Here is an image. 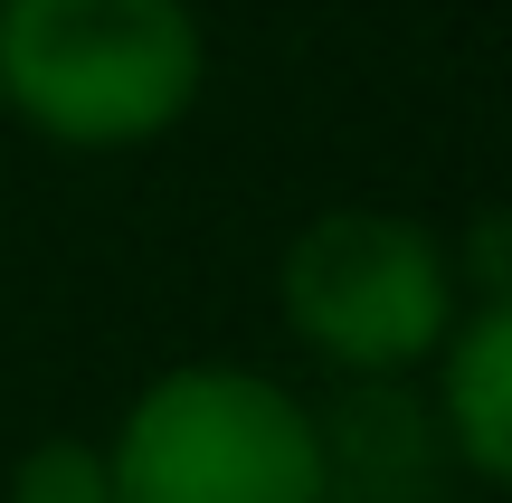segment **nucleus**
Here are the masks:
<instances>
[{
  "instance_id": "obj_1",
  "label": "nucleus",
  "mask_w": 512,
  "mask_h": 503,
  "mask_svg": "<svg viewBox=\"0 0 512 503\" xmlns=\"http://www.w3.org/2000/svg\"><path fill=\"white\" fill-rule=\"evenodd\" d=\"M209 76L190 0H0V105L57 152L162 143Z\"/></svg>"
},
{
  "instance_id": "obj_2",
  "label": "nucleus",
  "mask_w": 512,
  "mask_h": 503,
  "mask_svg": "<svg viewBox=\"0 0 512 503\" xmlns=\"http://www.w3.org/2000/svg\"><path fill=\"white\" fill-rule=\"evenodd\" d=\"M275 304L332 380H418L456 333V257L408 209H323L275 266Z\"/></svg>"
},
{
  "instance_id": "obj_3",
  "label": "nucleus",
  "mask_w": 512,
  "mask_h": 503,
  "mask_svg": "<svg viewBox=\"0 0 512 503\" xmlns=\"http://www.w3.org/2000/svg\"><path fill=\"white\" fill-rule=\"evenodd\" d=\"M114 503H323L313 409L247 361H181L105 447Z\"/></svg>"
},
{
  "instance_id": "obj_4",
  "label": "nucleus",
  "mask_w": 512,
  "mask_h": 503,
  "mask_svg": "<svg viewBox=\"0 0 512 503\" xmlns=\"http://www.w3.org/2000/svg\"><path fill=\"white\" fill-rule=\"evenodd\" d=\"M323 503H456L465 466L418 380H342L313 409Z\"/></svg>"
},
{
  "instance_id": "obj_5",
  "label": "nucleus",
  "mask_w": 512,
  "mask_h": 503,
  "mask_svg": "<svg viewBox=\"0 0 512 503\" xmlns=\"http://www.w3.org/2000/svg\"><path fill=\"white\" fill-rule=\"evenodd\" d=\"M427 399H437L446 437H456L465 485L512 494V295L456 314V333H446V352H437V390H427Z\"/></svg>"
},
{
  "instance_id": "obj_6",
  "label": "nucleus",
  "mask_w": 512,
  "mask_h": 503,
  "mask_svg": "<svg viewBox=\"0 0 512 503\" xmlns=\"http://www.w3.org/2000/svg\"><path fill=\"white\" fill-rule=\"evenodd\" d=\"M0 503H114V466L95 437H38L10 466V494Z\"/></svg>"
}]
</instances>
